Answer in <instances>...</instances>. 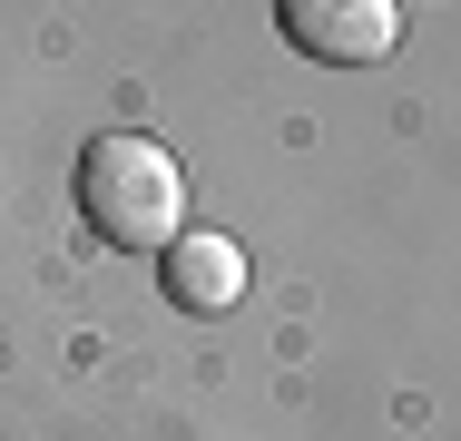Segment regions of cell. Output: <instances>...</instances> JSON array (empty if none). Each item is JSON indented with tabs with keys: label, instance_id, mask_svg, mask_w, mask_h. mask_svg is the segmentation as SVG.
I'll return each instance as SVG.
<instances>
[{
	"label": "cell",
	"instance_id": "cell-2",
	"mask_svg": "<svg viewBox=\"0 0 461 441\" xmlns=\"http://www.w3.org/2000/svg\"><path fill=\"white\" fill-rule=\"evenodd\" d=\"M285 40L304 59H334V69H373L402 50V10L393 0H276Z\"/></svg>",
	"mask_w": 461,
	"mask_h": 441
},
{
	"label": "cell",
	"instance_id": "cell-1",
	"mask_svg": "<svg viewBox=\"0 0 461 441\" xmlns=\"http://www.w3.org/2000/svg\"><path fill=\"white\" fill-rule=\"evenodd\" d=\"M79 216H89L98 246H118V256H167V246L186 236V176H177V158H167L158 138H138V128L89 138V158H79Z\"/></svg>",
	"mask_w": 461,
	"mask_h": 441
},
{
	"label": "cell",
	"instance_id": "cell-3",
	"mask_svg": "<svg viewBox=\"0 0 461 441\" xmlns=\"http://www.w3.org/2000/svg\"><path fill=\"white\" fill-rule=\"evenodd\" d=\"M167 294H177L186 314H226V304L246 294V246H236V236H196V226H186L177 246H167Z\"/></svg>",
	"mask_w": 461,
	"mask_h": 441
}]
</instances>
